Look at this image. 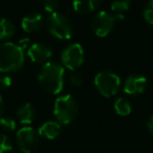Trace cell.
Returning <instances> with one entry per match:
<instances>
[{"mask_svg":"<svg viewBox=\"0 0 153 153\" xmlns=\"http://www.w3.org/2000/svg\"><path fill=\"white\" fill-rule=\"evenodd\" d=\"M68 81L72 86L78 87V86L82 85V83H83V78H82V74L80 72L74 70V71L70 72L69 76H68Z\"/></svg>","mask_w":153,"mask_h":153,"instance_id":"22","label":"cell"},{"mask_svg":"<svg viewBox=\"0 0 153 153\" xmlns=\"http://www.w3.org/2000/svg\"><path fill=\"white\" fill-rule=\"evenodd\" d=\"M143 16L149 24L153 25V0H149L146 3L144 11H143Z\"/></svg>","mask_w":153,"mask_h":153,"instance_id":"19","label":"cell"},{"mask_svg":"<svg viewBox=\"0 0 153 153\" xmlns=\"http://www.w3.org/2000/svg\"><path fill=\"white\" fill-rule=\"evenodd\" d=\"M28 43H30V39H28V38H24V39H21V40L19 41V44H18V45H19V46L24 51V49H25L26 47L28 46Z\"/></svg>","mask_w":153,"mask_h":153,"instance_id":"25","label":"cell"},{"mask_svg":"<svg viewBox=\"0 0 153 153\" xmlns=\"http://www.w3.org/2000/svg\"><path fill=\"white\" fill-rule=\"evenodd\" d=\"M43 25V17L41 14L33 13L25 16L21 21V27L25 33H34Z\"/></svg>","mask_w":153,"mask_h":153,"instance_id":"12","label":"cell"},{"mask_svg":"<svg viewBox=\"0 0 153 153\" xmlns=\"http://www.w3.org/2000/svg\"><path fill=\"white\" fill-rule=\"evenodd\" d=\"M13 150V144L5 134L0 133V153H9Z\"/></svg>","mask_w":153,"mask_h":153,"instance_id":"18","label":"cell"},{"mask_svg":"<svg viewBox=\"0 0 153 153\" xmlns=\"http://www.w3.org/2000/svg\"><path fill=\"white\" fill-rule=\"evenodd\" d=\"M0 126L5 130L13 131L16 129V121L11 117H0Z\"/></svg>","mask_w":153,"mask_h":153,"instance_id":"20","label":"cell"},{"mask_svg":"<svg viewBox=\"0 0 153 153\" xmlns=\"http://www.w3.org/2000/svg\"><path fill=\"white\" fill-rule=\"evenodd\" d=\"M36 117V109L30 103H24L18 108L17 119L21 124L28 125L34 122Z\"/></svg>","mask_w":153,"mask_h":153,"instance_id":"13","label":"cell"},{"mask_svg":"<svg viewBox=\"0 0 153 153\" xmlns=\"http://www.w3.org/2000/svg\"><path fill=\"white\" fill-rule=\"evenodd\" d=\"M147 87V79L142 74H131L124 82L123 89L129 96H138Z\"/></svg>","mask_w":153,"mask_h":153,"instance_id":"10","label":"cell"},{"mask_svg":"<svg viewBox=\"0 0 153 153\" xmlns=\"http://www.w3.org/2000/svg\"><path fill=\"white\" fill-rule=\"evenodd\" d=\"M85 53L81 44L72 43L67 46L61 53L62 64L70 71L76 70L84 63Z\"/></svg>","mask_w":153,"mask_h":153,"instance_id":"6","label":"cell"},{"mask_svg":"<svg viewBox=\"0 0 153 153\" xmlns=\"http://www.w3.org/2000/svg\"><path fill=\"white\" fill-rule=\"evenodd\" d=\"M101 0H74L72 7L76 13L81 15L91 14L98 9Z\"/></svg>","mask_w":153,"mask_h":153,"instance_id":"14","label":"cell"},{"mask_svg":"<svg viewBox=\"0 0 153 153\" xmlns=\"http://www.w3.org/2000/svg\"><path fill=\"white\" fill-rule=\"evenodd\" d=\"M25 57L24 51L12 42L0 43V72L9 74L22 68Z\"/></svg>","mask_w":153,"mask_h":153,"instance_id":"2","label":"cell"},{"mask_svg":"<svg viewBox=\"0 0 153 153\" xmlns=\"http://www.w3.org/2000/svg\"><path fill=\"white\" fill-rule=\"evenodd\" d=\"M130 4H131V0H112L111 10L114 13L122 14L129 10Z\"/></svg>","mask_w":153,"mask_h":153,"instance_id":"17","label":"cell"},{"mask_svg":"<svg viewBox=\"0 0 153 153\" xmlns=\"http://www.w3.org/2000/svg\"><path fill=\"white\" fill-rule=\"evenodd\" d=\"M94 85L102 96L111 98L119 92L121 88V79L113 71L103 70L94 78Z\"/></svg>","mask_w":153,"mask_h":153,"instance_id":"5","label":"cell"},{"mask_svg":"<svg viewBox=\"0 0 153 153\" xmlns=\"http://www.w3.org/2000/svg\"><path fill=\"white\" fill-rule=\"evenodd\" d=\"M46 26L49 34L60 40H68L74 34V25L69 18L57 12L47 17Z\"/></svg>","mask_w":153,"mask_h":153,"instance_id":"4","label":"cell"},{"mask_svg":"<svg viewBox=\"0 0 153 153\" xmlns=\"http://www.w3.org/2000/svg\"><path fill=\"white\" fill-rule=\"evenodd\" d=\"M27 56L34 63H47L53 57V49L44 43H34L27 49Z\"/></svg>","mask_w":153,"mask_h":153,"instance_id":"9","label":"cell"},{"mask_svg":"<svg viewBox=\"0 0 153 153\" xmlns=\"http://www.w3.org/2000/svg\"><path fill=\"white\" fill-rule=\"evenodd\" d=\"M15 24L9 19H0V40H7L15 35Z\"/></svg>","mask_w":153,"mask_h":153,"instance_id":"15","label":"cell"},{"mask_svg":"<svg viewBox=\"0 0 153 153\" xmlns=\"http://www.w3.org/2000/svg\"><path fill=\"white\" fill-rule=\"evenodd\" d=\"M42 4L43 7L46 12L53 14L56 13L57 10L59 9V0H42Z\"/></svg>","mask_w":153,"mask_h":153,"instance_id":"21","label":"cell"},{"mask_svg":"<svg viewBox=\"0 0 153 153\" xmlns=\"http://www.w3.org/2000/svg\"><path fill=\"white\" fill-rule=\"evenodd\" d=\"M122 15L113 16L108 12L102 11L98 13L91 20V30L98 37H106L112 30L115 20L123 19Z\"/></svg>","mask_w":153,"mask_h":153,"instance_id":"7","label":"cell"},{"mask_svg":"<svg viewBox=\"0 0 153 153\" xmlns=\"http://www.w3.org/2000/svg\"><path fill=\"white\" fill-rule=\"evenodd\" d=\"M3 111H4V102H3V99L0 94V117L2 115Z\"/></svg>","mask_w":153,"mask_h":153,"instance_id":"26","label":"cell"},{"mask_svg":"<svg viewBox=\"0 0 153 153\" xmlns=\"http://www.w3.org/2000/svg\"><path fill=\"white\" fill-rule=\"evenodd\" d=\"M12 85V79L9 76L0 74V90L7 89Z\"/></svg>","mask_w":153,"mask_h":153,"instance_id":"23","label":"cell"},{"mask_svg":"<svg viewBox=\"0 0 153 153\" xmlns=\"http://www.w3.org/2000/svg\"><path fill=\"white\" fill-rule=\"evenodd\" d=\"M53 114L61 125L71 123L78 115V104L74 97L70 94L59 97L53 105Z\"/></svg>","mask_w":153,"mask_h":153,"instance_id":"3","label":"cell"},{"mask_svg":"<svg viewBox=\"0 0 153 153\" xmlns=\"http://www.w3.org/2000/svg\"><path fill=\"white\" fill-rule=\"evenodd\" d=\"M63 66L57 62H47L43 64L38 74V81L41 87L51 94H58L64 87Z\"/></svg>","mask_w":153,"mask_h":153,"instance_id":"1","label":"cell"},{"mask_svg":"<svg viewBox=\"0 0 153 153\" xmlns=\"http://www.w3.org/2000/svg\"><path fill=\"white\" fill-rule=\"evenodd\" d=\"M147 129L153 135V115H151L148 121H147Z\"/></svg>","mask_w":153,"mask_h":153,"instance_id":"24","label":"cell"},{"mask_svg":"<svg viewBox=\"0 0 153 153\" xmlns=\"http://www.w3.org/2000/svg\"><path fill=\"white\" fill-rule=\"evenodd\" d=\"M114 110L121 117H126L131 113V104L128 100L124 98H119L115 100L114 104Z\"/></svg>","mask_w":153,"mask_h":153,"instance_id":"16","label":"cell"},{"mask_svg":"<svg viewBox=\"0 0 153 153\" xmlns=\"http://www.w3.org/2000/svg\"><path fill=\"white\" fill-rule=\"evenodd\" d=\"M18 148L23 153H33L39 145V134L32 127H22L16 135Z\"/></svg>","mask_w":153,"mask_h":153,"instance_id":"8","label":"cell"},{"mask_svg":"<svg viewBox=\"0 0 153 153\" xmlns=\"http://www.w3.org/2000/svg\"><path fill=\"white\" fill-rule=\"evenodd\" d=\"M61 133V124L57 121H47L39 127L38 134L47 140H55Z\"/></svg>","mask_w":153,"mask_h":153,"instance_id":"11","label":"cell"}]
</instances>
